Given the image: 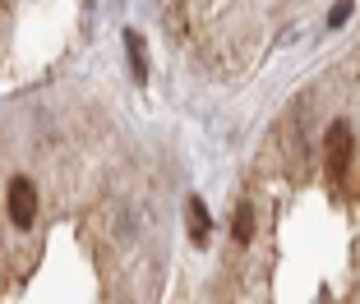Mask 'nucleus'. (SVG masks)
<instances>
[{
	"label": "nucleus",
	"mask_w": 360,
	"mask_h": 304,
	"mask_svg": "<svg viewBox=\"0 0 360 304\" xmlns=\"http://www.w3.org/2000/svg\"><path fill=\"white\" fill-rule=\"evenodd\" d=\"M10 221L19 226V231H28L32 221H37V185H32L28 176H14L10 180Z\"/></svg>",
	"instance_id": "1"
},
{
	"label": "nucleus",
	"mask_w": 360,
	"mask_h": 304,
	"mask_svg": "<svg viewBox=\"0 0 360 304\" xmlns=\"http://www.w3.org/2000/svg\"><path fill=\"white\" fill-rule=\"evenodd\" d=\"M323 157H328V176L342 180L351 166V125L347 120H333L328 134H323Z\"/></svg>",
	"instance_id": "2"
},
{
	"label": "nucleus",
	"mask_w": 360,
	"mask_h": 304,
	"mask_svg": "<svg viewBox=\"0 0 360 304\" xmlns=\"http://www.w3.org/2000/svg\"><path fill=\"white\" fill-rule=\"evenodd\" d=\"M185 231H190V244H199V249L212 240V217H208V208H203V199L185 203Z\"/></svg>",
	"instance_id": "3"
},
{
	"label": "nucleus",
	"mask_w": 360,
	"mask_h": 304,
	"mask_svg": "<svg viewBox=\"0 0 360 304\" xmlns=\"http://www.w3.org/2000/svg\"><path fill=\"white\" fill-rule=\"evenodd\" d=\"M125 55H129V65H134V79L143 84V79H148V51H143V32L125 28Z\"/></svg>",
	"instance_id": "4"
},
{
	"label": "nucleus",
	"mask_w": 360,
	"mask_h": 304,
	"mask_svg": "<svg viewBox=\"0 0 360 304\" xmlns=\"http://www.w3.org/2000/svg\"><path fill=\"white\" fill-rule=\"evenodd\" d=\"M231 235H236L240 244L255 235V208H250V203H240V208L231 212Z\"/></svg>",
	"instance_id": "5"
},
{
	"label": "nucleus",
	"mask_w": 360,
	"mask_h": 304,
	"mask_svg": "<svg viewBox=\"0 0 360 304\" xmlns=\"http://www.w3.org/2000/svg\"><path fill=\"white\" fill-rule=\"evenodd\" d=\"M347 14H351V0H338V5H333V14H328V23H333V28H342V23H347Z\"/></svg>",
	"instance_id": "6"
}]
</instances>
